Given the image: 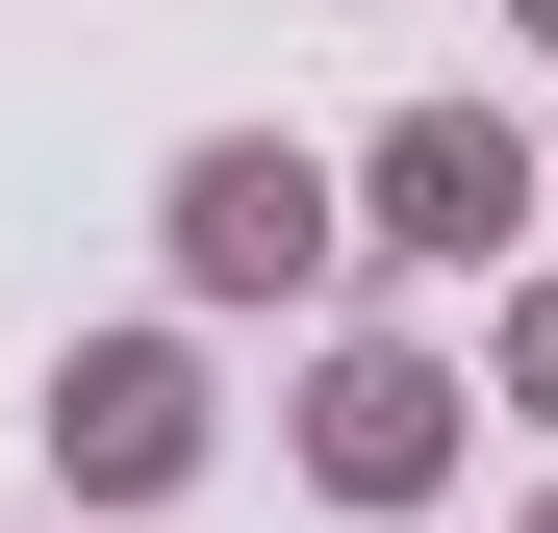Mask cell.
I'll list each match as a JSON object with an SVG mask.
<instances>
[{
    "label": "cell",
    "mask_w": 558,
    "mask_h": 533,
    "mask_svg": "<svg viewBox=\"0 0 558 533\" xmlns=\"http://www.w3.org/2000/svg\"><path fill=\"white\" fill-rule=\"evenodd\" d=\"M381 229H407V254H483V229H508V128H407V153H381Z\"/></svg>",
    "instance_id": "6da1fadb"
},
{
    "label": "cell",
    "mask_w": 558,
    "mask_h": 533,
    "mask_svg": "<svg viewBox=\"0 0 558 533\" xmlns=\"http://www.w3.org/2000/svg\"><path fill=\"white\" fill-rule=\"evenodd\" d=\"M305 254H330L305 178H279V153H204V280H305Z\"/></svg>",
    "instance_id": "7a4b0ae2"
},
{
    "label": "cell",
    "mask_w": 558,
    "mask_h": 533,
    "mask_svg": "<svg viewBox=\"0 0 558 533\" xmlns=\"http://www.w3.org/2000/svg\"><path fill=\"white\" fill-rule=\"evenodd\" d=\"M330 458H355V483H407V458H432V381H407V355H355V381H330Z\"/></svg>",
    "instance_id": "3957f363"
}]
</instances>
